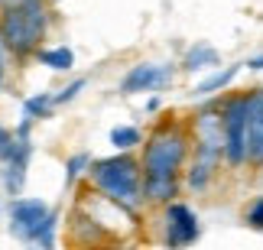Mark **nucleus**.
Here are the masks:
<instances>
[{
	"label": "nucleus",
	"mask_w": 263,
	"mask_h": 250,
	"mask_svg": "<svg viewBox=\"0 0 263 250\" xmlns=\"http://www.w3.org/2000/svg\"><path fill=\"white\" fill-rule=\"evenodd\" d=\"M192 127L179 124L176 117L159 121L143 140V179H179L182 166L192 153Z\"/></svg>",
	"instance_id": "1"
},
{
	"label": "nucleus",
	"mask_w": 263,
	"mask_h": 250,
	"mask_svg": "<svg viewBox=\"0 0 263 250\" xmlns=\"http://www.w3.org/2000/svg\"><path fill=\"white\" fill-rule=\"evenodd\" d=\"M43 33H46L43 0H4V10H0V43L16 59L39 55Z\"/></svg>",
	"instance_id": "2"
},
{
	"label": "nucleus",
	"mask_w": 263,
	"mask_h": 250,
	"mask_svg": "<svg viewBox=\"0 0 263 250\" xmlns=\"http://www.w3.org/2000/svg\"><path fill=\"white\" fill-rule=\"evenodd\" d=\"M88 179L101 195L114 198V202L134 208V211L143 202V163L130 153H114L107 159L91 163Z\"/></svg>",
	"instance_id": "3"
},
{
	"label": "nucleus",
	"mask_w": 263,
	"mask_h": 250,
	"mask_svg": "<svg viewBox=\"0 0 263 250\" xmlns=\"http://www.w3.org/2000/svg\"><path fill=\"white\" fill-rule=\"evenodd\" d=\"M257 91H237L221 98V124H224V163L244 169L250 159V114Z\"/></svg>",
	"instance_id": "4"
},
{
	"label": "nucleus",
	"mask_w": 263,
	"mask_h": 250,
	"mask_svg": "<svg viewBox=\"0 0 263 250\" xmlns=\"http://www.w3.org/2000/svg\"><path fill=\"white\" fill-rule=\"evenodd\" d=\"M198 234H201L198 215L185 202H169L163 208V244H166V250H185L189 244L198 241Z\"/></svg>",
	"instance_id": "5"
},
{
	"label": "nucleus",
	"mask_w": 263,
	"mask_h": 250,
	"mask_svg": "<svg viewBox=\"0 0 263 250\" xmlns=\"http://www.w3.org/2000/svg\"><path fill=\"white\" fill-rule=\"evenodd\" d=\"M7 215H10V234L20 237V241H26V244H33L39 227L52 215V208H49L43 198H13L10 208H7Z\"/></svg>",
	"instance_id": "6"
},
{
	"label": "nucleus",
	"mask_w": 263,
	"mask_h": 250,
	"mask_svg": "<svg viewBox=\"0 0 263 250\" xmlns=\"http://www.w3.org/2000/svg\"><path fill=\"white\" fill-rule=\"evenodd\" d=\"M173 82V68L169 65H153V62H140L124 75L120 91L124 94H140V91H156Z\"/></svg>",
	"instance_id": "7"
},
{
	"label": "nucleus",
	"mask_w": 263,
	"mask_h": 250,
	"mask_svg": "<svg viewBox=\"0 0 263 250\" xmlns=\"http://www.w3.org/2000/svg\"><path fill=\"white\" fill-rule=\"evenodd\" d=\"M247 166L263 169V88L254 94V114H250V159Z\"/></svg>",
	"instance_id": "8"
},
{
	"label": "nucleus",
	"mask_w": 263,
	"mask_h": 250,
	"mask_svg": "<svg viewBox=\"0 0 263 250\" xmlns=\"http://www.w3.org/2000/svg\"><path fill=\"white\" fill-rule=\"evenodd\" d=\"M176 195H179V179H143V202L166 208Z\"/></svg>",
	"instance_id": "9"
},
{
	"label": "nucleus",
	"mask_w": 263,
	"mask_h": 250,
	"mask_svg": "<svg viewBox=\"0 0 263 250\" xmlns=\"http://www.w3.org/2000/svg\"><path fill=\"white\" fill-rule=\"evenodd\" d=\"M221 62V52L215 46H208V43H195L185 52V59H182V68L185 72H201V68H211V65H218Z\"/></svg>",
	"instance_id": "10"
},
{
	"label": "nucleus",
	"mask_w": 263,
	"mask_h": 250,
	"mask_svg": "<svg viewBox=\"0 0 263 250\" xmlns=\"http://www.w3.org/2000/svg\"><path fill=\"white\" fill-rule=\"evenodd\" d=\"M240 72V65H228V68H218V72H211L205 82H198L195 85V91L192 94H198V98H205V94H218V91H224V88L237 78Z\"/></svg>",
	"instance_id": "11"
},
{
	"label": "nucleus",
	"mask_w": 263,
	"mask_h": 250,
	"mask_svg": "<svg viewBox=\"0 0 263 250\" xmlns=\"http://www.w3.org/2000/svg\"><path fill=\"white\" fill-rule=\"evenodd\" d=\"M39 62L52 72H72L75 65V52L68 46H55V49H39Z\"/></svg>",
	"instance_id": "12"
},
{
	"label": "nucleus",
	"mask_w": 263,
	"mask_h": 250,
	"mask_svg": "<svg viewBox=\"0 0 263 250\" xmlns=\"http://www.w3.org/2000/svg\"><path fill=\"white\" fill-rule=\"evenodd\" d=\"M55 107L52 94H33L23 101V117H29V121H43V117H49V111Z\"/></svg>",
	"instance_id": "13"
},
{
	"label": "nucleus",
	"mask_w": 263,
	"mask_h": 250,
	"mask_svg": "<svg viewBox=\"0 0 263 250\" xmlns=\"http://www.w3.org/2000/svg\"><path fill=\"white\" fill-rule=\"evenodd\" d=\"M140 130L137 127H114L110 130V143L117 146V153H130L134 146H140Z\"/></svg>",
	"instance_id": "14"
},
{
	"label": "nucleus",
	"mask_w": 263,
	"mask_h": 250,
	"mask_svg": "<svg viewBox=\"0 0 263 250\" xmlns=\"http://www.w3.org/2000/svg\"><path fill=\"white\" fill-rule=\"evenodd\" d=\"M85 172H91V156H88V153L68 156V166H65V188H72Z\"/></svg>",
	"instance_id": "15"
},
{
	"label": "nucleus",
	"mask_w": 263,
	"mask_h": 250,
	"mask_svg": "<svg viewBox=\"0 0 263 250\" xmlns=\"http://www.w3.org/2000/svg\"><path fill=\"white\" fill-rule=\"evenodd\" d=\"M16 149H20V137H16V130H10V127L0 124V163H10Z\"/></svg>",
	"instance_id": "16"
},
{
	"label": "nucleus",
	"mask_w": 263,
	"mask_h": 250,
	"mask_svg": "<svg viewBox=\"0 0 263 250\" xmlns=\"http://www.w3.org/2000/svg\"><path fill=\"white\" fill-rule=\"evenodd\" d=\"M88 82H85V78H75V82L72 85H65L62 88V91H55L52 94V101H55V107H62V104H72L75 101V98H78V91H82V88H85Z\"/></svg>",
	"instance_id": "17"
},
{
	"label": "nucleus",
	"mask_w": 263,
	"mask_h": 250,
	"mask_svg": "<svg viewBox=\"0 0 263 250\" xmlns=\"http://www.w3.org/2000/svg\"><path fill=\"white\" fill-rule=\"evenodd\" d=\"M244 221H247V227H254V231H263V195H257L254 202L247 205Z\"/></svg>",
	"instance_id": "18"
},
{
	"label": "nucleus",
	"mask_w": 263,
	"mask_h": 250,
	"mask_svg": "<svg viewBox=\"0 0 263 250\" xmlns=\"http://www.w3.org/2000/svg\"><path fill=\"white\" fill-rule=\"evenodd\" d=\"M247 68H250V72H263V52L254 55V59H247Z\"/></svg>",
	"instance_id": "19"
},
{
	"label": "nucleus",
	"mask_w": 263,
	"mask_h": 250,
	"mask_svg": "<svg viewBox=\"0 0 263 250\" xmlns=\"http://www.w3.org/2000/svg\"><path fill=\"white\" fill-rule=\"evenodd\" d=\"M4 46V43H0ZM0 88H4V55H0Z\"/></svg>",
	"instance_id": "20"
},
{
	"label": "nucleus",
	"mask_w": 263,
	"mask_h": 250,
	"mask_svg": "<svg viewBox=\"0 0 263 250\" xmlns=\"http://www.w3.org/2000/svg\"><path fill=\"white\" fill-rule=\"evenodd\" d=\"M114 250H134V247H114Z\"/></svg>",
	"instance_id": "21"
},
{
	"label": "nucleus",
	"mask_w": 263,
	"mask_h": 250,
	"mask_svg": "<svg viewBox=\"0 0 263 250\" xmlns=\"http://www.w3.org/2000/svg\"><path fill=\"white\" fill-rule=\"evenodd\" d=\"M29 250H39V247H29Z\"/></svg>",
	"instance_id": "22"
}]
</instances>
